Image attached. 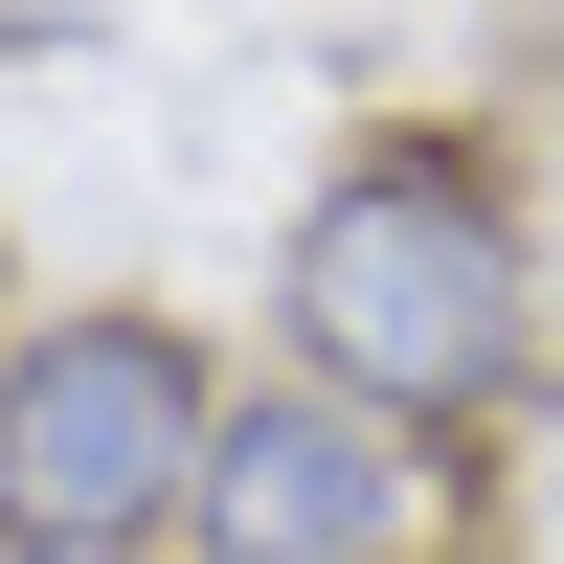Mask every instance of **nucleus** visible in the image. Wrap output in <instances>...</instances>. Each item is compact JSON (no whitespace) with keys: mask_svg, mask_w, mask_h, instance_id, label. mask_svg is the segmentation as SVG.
<instances>
[{"mask_svg":"<svg viewBox=\"0 0 564 564\" xmlns=\"http://www.w3.org/2000/svg\"><path fill=\"white\" fill-rule=\"evenodd\" d=\"M271 361L339 384V406H384V430H430V452H475L542 384V204H520V159L475 113L339 135L316 204H294V249H271Z\"/></svg>","mask_w":564,"mask_h":564,"instance_id":"nucleus-1","label":"nucleus"},{"mask_svg":"<svg viewBox=\"0 0 564 564\" xmlns=\"http://www.w3.org/2000/svg\"><path fill=\"white\" fill-rule=\"evenodd\" d=\"M204 430H226L204 316L159 294L0 316V564H159L204 497Z\"/></svg>","mask_w":564,"mask_h":564,"instance_id":"nucleus-2","label":"nucleus"},{"mask_svg":"<svg viewBox=\"0 0 564 564\" xmlns=\"http://www.w3.org/2000/svg\"><path fill=\"white\" fill-rule=\"evenodd\" d=\"M452 475H475V452L384 430V406L294 384V361H249V384H226V430H204V497H181V542H159V564H452Z\"/></svg>","mask_w":564,"mask_h":564,"instance_id":"nucleus-3","label":"nucleus"}]
</instances>
